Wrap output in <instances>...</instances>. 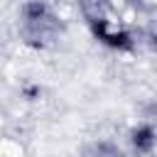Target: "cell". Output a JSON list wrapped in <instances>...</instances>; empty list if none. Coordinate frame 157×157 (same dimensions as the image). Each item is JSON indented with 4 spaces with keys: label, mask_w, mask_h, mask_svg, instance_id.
Segmentation results:
<instances>
[{
    "label": "cell",
    "mask_w": 157,
    "mask_h": 157,
    "mask_svg": "<svg viewBox=\"0 0 157 157\" xmlns=\"http://www.w3.org/2000/svg\"><path fill=\"white\" fill-rule=\"evenodd\" d=\"M88 27L93 32V37L105 44L108 49H115V52H128L135 47V37L132 32H128L125 27H115L110 20H105V15H98V17H88Z\"/></svg>",
    "instance_id": "2"
},
{
    "label": "cell",
    "mask_w": 157,
    "mask_h": 157,
    "mask_svg": "<svg viewBox=\"0 0 157 157\" xmlns=\"http://www.w3.org/2000/svg\"><path fill=\"white\" fill-rule=\"evenodd\" d=\"M59 17L44 0H27L22 5V37L32 47H47L59 34Z\"/></svg>",
    "instance_id": "1"
},
{
    "label": "cell",
    "mask_w": 157,
    "mask_h": 157,
    "mask_svg": "<svg viewBox=\"0 0 157 157\" xmlns=\"http://www.w3.org/2000/svg\"><path fill=\"white\" fill-rule=\"evenodd\" d=\"M83 157H128V155L120 145H115L110 140H98L83 150Z\"/></svg>",
    "instance_id": "4"
},
{
    "label": "cell",
    "mask_w": 157,
    "mask_h": 157,
    "mask_svg": "<svg viewBox=\"0 0 157 157\" xmlns=\"http://www.w3.org/2000/svg\"><path fill=\"white\" fill-rule=\"evenodd\" d=\"M130 147L135 155H150L157 147V128L152 123H140L130 130Z\"/></svg>",
    "instance_id": "3"
}]
</instances>
